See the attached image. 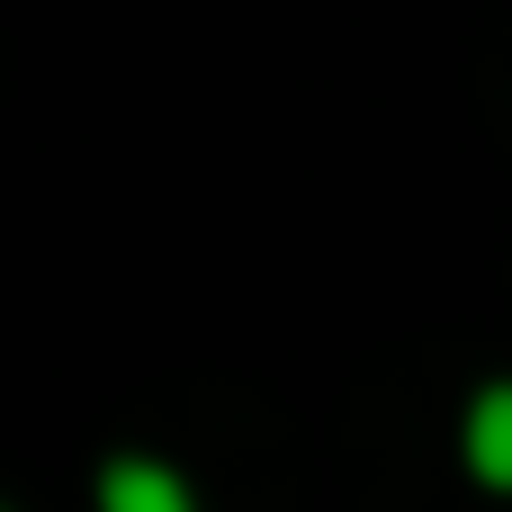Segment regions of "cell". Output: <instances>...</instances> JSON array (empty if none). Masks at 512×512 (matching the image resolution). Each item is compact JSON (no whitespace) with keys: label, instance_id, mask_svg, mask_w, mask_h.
Wrapping results in <instances>:
<instances>
[{"label":"cell","instance_id":"cell-1","mask_svg":"<svg viewBox=\"0 0 512 512\" xmlns=\"http://www.w3.org/2000/svg\"><path fill=\"white\" fill-rule=\"evenodd\" d=\"M99 512H198V504L162 459H108L99 468Z\"/></svg>","mask_w":512,"mask_h":512},{"label":"cell","instance_id":"cell-2","mask_svg":"<svg viewBox=\"0 0 512 512\" xmlns=\"http://www.w3.org/2000/svg\"><path fill=\"white\" fill-rule=\"evenodd\" d=\"M468 468L512 495V387H486L477 396V414H468Z\"/></svg>","mask_w":512,"mask_h":512}]
</instances>
